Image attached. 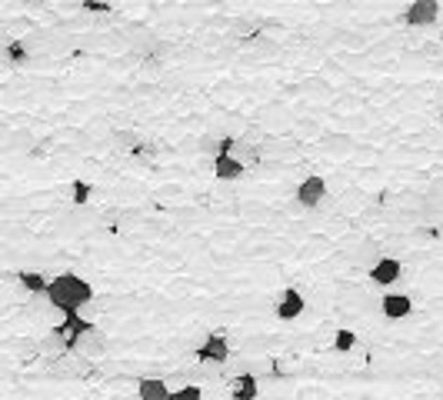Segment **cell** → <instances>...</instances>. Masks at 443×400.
<instances>
[{"mask_svg": "<svg viewBox=\"0 0 443 400\" xmlns=\"http://www.w3.org/2000/svg\"><path fill=\"white\" fill-rule=\"evenodd\" d=\"M40 20L37 7H0V50L20 30H34ZM47 94L44 74L11 70L0 57V290L11 294L20 261H37L44 254V204H51V184L37 163L51 150L44 127L51 124L40 111ZM0 304H11L0 297Z\"/></svg>", "mask_w": 443, "mask_h": 400, "instance_id": "obj_1", "label": "cell"}, {"mask_svg": "<svg viewBox=\"0 0 443 400\" xmlns=\"http://www.w3.org/2000/svg\"><path fill=\"white\" fill-rule=\"evenodd\" d=\"M44 297L51 304V311L67 317V313H80L87 304H94L97 300V290H94V284H90L87 277L74 274V270H63V274L51 277Z\"/></svg>", "mask_w": 443, "mask_h": 400, "instance_id": "obj_2", "label": "cell"}, {"mask_svg": "<svg viewBox=\"0 0 443 400\" xmlns=\"http://www.w3.org/2000/svg\"><path fill=\"white\" fill-rule=\"evenodd\" d=\"M94 330H97V324H94L90 317H84V313H67L60 324L51 327V334L60 340V347L67 350V354H74L77 344L87 337V334H94Z\"/></svg>", "mask_w": 443, "mask_h": 400, "instance_id": "obj_3", "label": "cell"}, {"mask_svg": "<svg viewBox=\"0 0 443 400\" xmlns=\"http://www.w3.org/2000/svg\"><path fill=\"white\" fill-rule=\"evenodd\" d=\"M330 187H327V177L323 174H307L300 184H297V190H293V200L304 207V211H316L323 200H327Z\"/></svg>", "mask_w": 443, "mask_h": 400, "instance_id": "obj_4", "label": "cell"}, {"mask_svg": "<svg viewBox=\"0 0 443 400\" xmlns=\"http://www.w3.org/2000/svg\"><path fill=\"white\" fill-rule=\"evenodd\" d=\"M367 277H370V284L390 290L404 280V261H400V257H390V254H383V257H377V261L370 263Z\"/></svg>", "mask_w": 443, "mask_h": 400, "instance_id": "obj_5", "label": "cell"}, {"mask_svg": "<svg viewBox=\"0 0 443 400\" xmlns=\"http://www.w3.org/2000/svg\"><path fill=\"white\" fill-rule=\"evenodd\" d=\"M230 337L227 330H214V334H207L203 344L197 347V361L200 363H227L230 361Z\"/></svg>", "mask_w": 443, "mask_h": 400, "instance_id": "obj_6", "label": "cell"}, {"mask_svg": "<svg viewBox=\"0 0 443 400\" xmlns=\"http://www.w3.org/2000/svg\"><path fill=\"white\" fill-rule=\"evenodd\" d=\"M304 311H307L304 290H297V287H283V290H280L277 304H274V317H277V320L290 324V320H297V317H304Z\"/></svg>", "mask_w": 443, "mask_h": 400, "instance_id": "obj_7", "label": "cell"}, {"mask_svg": "<svg viewBox=\"0 0 443 400\" xmlns=\"http://www.w3.org/2000/svg\"><path fill=\"white\" fill-rule=\"evenodd\" d=\"M440 13H443V4H437V0H413V4L404 7V24L406 27H430L440 20Z\"/></svg>", "mask_w": 443, "mask_h": 400, "instance_id": "obj_8", "label": "cell"}, {"mask_svg": "<svg viewBox=\"0 0 443 400\" xmlns=\"http://www.w3.org/2000/svg\"><path fill=\"white\" fill-rule=\"evenodd\" d=\"M13 284H17V290H24L27 297H44L51 277L44 274V270H37V267H20L17 277H13Z\"/></svg>", "mask_w": 443, "mask_h": 400, "instance_id": "obj_9", "label": "cell"}, {"mask_svg": "<svg viewBox=\"0 0 443 400\" xmlns=\"http://www.w3.org/2000/svg\"><path fill=\"white\" fill-rule=\"evenodd\" d=\"M380 313L387 317V320H406L410 313H413V297L410 294H383L380 297Z\"/></svg>", "mask_w": 443, "mask_h": 400, "instance_id": "obj_10", "label": "cell"}, {"mask_svg": "<svg viewBox=\"0 0 443 400\" xmlns=\"http://www.w3.org/2000/svg\"><path fill=\"white\" fill-rule=\"evenodd\" d=\"M210 170H214L217 180H224V184H237L243 174H247V163L233 154V157H224V154H217L214 161H210Z\"/></svg>", "mask_w": 443, "mask_h": 400, "instance_id": "obj_11", "label": "cell"}, {"mask_svg": "<svg viewBox=\"0 0 443 400\" xmlns=\"http://www.w3.org/2000/svg\"><path fill=\"white\" fill-rule=\"evenodd\" d=\"M230 400H257L260 397V384H257V374H237L230 377Z\"/></svg>", "mask_w": 443, "mask_h": 400, "instance_id": "obj_12", "label": "cell"}, {"mask_svg": "<svg viewBox=\"0 0 443 400\" xmlns=\"http://www.w3.org/2000/svg\"><path fill=\"white\" fill-rule=\"evenodd\" d=\"M94 194H97V187H94L90 180H84V177H70V184H67V200H70L74 207H87L90 200H94Z\"/></svg>", "mask_w": 443, "mask_h": 400, "instance_id": "obj_13", "label": "cell"}, {"mask_svg": "<svg viewBox=\"0 0 443 400\" xmlns=\"http://www.w3.org/2000/svg\"><path fill=\"white\" fill-rule=\"evenodd\" d=\"M167 397H170V387L160 377H143L137 384V400H167Z\"/></svg>", "mask_w": 443, "mask_h": 400, "instance_id": "obj_14", "label": "cell"}, {"mask_svg": "<svg viewBox=\"0 0 443 400\" xmlns=\"http://www.w3.org/2000/svg\"><path fill=\"white\" fill-rule=\"evenodd\" d=\"M354 347H357V334L350 327H343V330L333 334V350H337V354H350Z\"/></svg>", "mask_w": 443, "mask_h": 400, "instance_id": "obj_15", "label": "cell"}, {"mask_svg": "<svg viewBox=\"0 0 443 400\" xmlns=\"http://www.w3.org/2000/svg\"><path fill=\"white\" fill-rule=\"evenodd\" d=\"M167 400H203V387H197V384H184V387L170 390V397Z\"/></svg>", "mask_w": 443, "mask_h": 400, "instance_id": "obj_16", "label": "cell"}, {"mask_svg": "<svg viewBox=\"0 0 443 400\" xmlns=\"http://www.w3.org/2000/svg\"><path fill=\"white\" fill-rule=\"evenodd\" d=\"M80 11L103 17V13H114V4H97V0H84V4H80Z\"/></svg>", "mask_w": 443, "mask_h": 400, "instance_id": "obj_17", "label": "cell"}, {"mask_svg": "<svg viewBox=\"0 0 443 400\" xmlns=\"http://www.w3.org/2000/svg\"><path fill=\"white\" fill-rule=\"evenodd\" d=\"M440 120H443V100H440Z\"/></svg>", "mask_w": 443, "mask_h": 400, "instance_id": "obj_18", "label": "cell"}]
</instances>
